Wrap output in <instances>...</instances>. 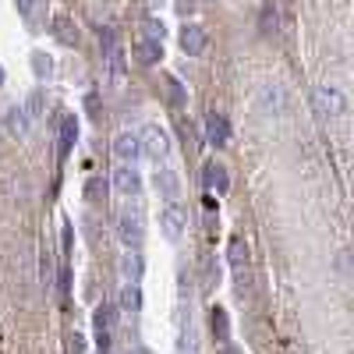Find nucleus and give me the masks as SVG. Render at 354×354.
<instances>
[{
  "label": "nucleus",
  "mask_w": 354,
  "mask_h": 354,
  "mask_svg": "<svg viewBox=\"0 0 354 354\" xmlns=\"http://www.w3.org/2000/svg\"><path fill=\"white\" fill-rule=\"evenodd\" d=\"M227 262L234 266V270H245V266H248V241H245V238H230V245H227Z\"/></svg>",
  "instance_id": "nucleus-21"
},
{
  "label": "nucleus",
  "mask_w": 354,
  "mask_h": 354,
  "mask_svg": "<svg viewBox=\"0 0 354 354\" xmlns=\"http://www.w3.org/2000/svg\"><path fill=\"white\" fill-rule=\"evenodd\" d=\"M113 192L121 195V198H138L142 192V177L135 170V163H121L113 170Z\"/></svg>",
  "instance_id": "nucleus-6"
},
{
  "label": "nucleus",
  "mask_w": 354,
  "mask_h": 354,
  "mask_svg": "<svg viewBox=\"0 0 354 354\" xmlns=\"http://www.w3.org/2000/svg\"><path fill=\"white\" fill-rule=\"evenodd\" d=\"M181 354H185V351H181Z\"/></svg>",
  "instance_id": "nucleus-39"
},
{
  "label": "nucleus",
  "mask_w": 354,
  "mask_h": 354,
  "mask_svg": "<svg viewBox=\"0 0 354 354\" xmlns=\"http://www.w3.org/2000/svg\"><path fill=\"white\" fill-rule=\"evenodd\" d=\"M153 188H156L160 198H167V202H177V195H181V181H177L174 170H156V174H153Z\"/></svg>",
  "instance_id": "nucleus-14"
},
{
  "label": "nucleus",
  "mask_w": 354,
  "mask_h": 354,
  "mask_svg": "<svg viewBox=\"0 0 354 354\" xmlns=\"http://www.w3.org/2000/svg\"><path fill=\"white\" fill-rule=\"evenodd\" d=\"M167 100H170V106H177V110H181V106L188 103V93H185V85L177 82L174 75H167Z\"/></svg>",
  "instance_id": "nucleus-25"
},
{
  "label": "nucleus",
  "mask_w": 354,
  "mask_h": 354,
  "mask_svg": "<svg viewBox=\"0 0 354 354\" xmlns=\"http://www.w3.org/2000/svg\"><path fill=\"white\" fill-rule=\"evenodd\" d=\"M4 128H8V135L11 138H25L28 135V128H32V117L25 113V106H8V113H4Z\"/></svg>",
  "instance_id": "nucleus-13"
},
{
  "label": "nucleus",
  "mask_w": 354,
  "mask_h": 354,
  "mask_svg": "<svg viewBox=\"0 0 354 354\" xmlns=\"http://www.w3.org/2000/svg\"><path fill=\"white\" fill-rule=\"evenodd\" d=\"M205 46H209V36H205V28L195 25V21H188V25L181 28V50H185L188 57H202Z\"/></svg>",
  "instance_id": "nucleus-10"
},
{
  "label": "nucleus",
  "mask_w": 354,
  "mask_h": 354,
  "mask_svg": "<svg viewBox=\"0 0 354 354\" xmlns=\"http://www.w3.org/2000/svg\"><path fill=\"white\" fill-rule=\"evenodd\" d=\"M117 319H121L117 305L103 298V301H100V308H96V315H93V326H96V333H113V330H117Z\"/></svg>",
  "instance_id": "nucleus-15"
},
{
  "label": "nucleus",
  "mask_w": 354,
  "mask_h": 354,
  "mask_svg": "<svg viewBox=\"0 0 354 354\" xmlns=\"http://www.w3.org/2000/svg\"><path fill=\"white\" fill-rule=\"evenodd\" d=\"M100 354H110V351H100Z\"/></svg>",
  "instance_id": "nucleus-38"
},
{
  "label": "nucleus",
  "mask_w": 354,
  "mask_h": 354,
  "mask_svg": "<svg viewBox=\"0 0 354 354\" xmlns=\"http://www.w3.org/2000/svg\"><path fill=\"white\" fill-rule=\"evenodd\" d=\"M128 354H149V347H142V344H131V347H128Z\"/></svg>",
  "instance_id": "nucleus-35"
},
{
  "label": "nucleus",
  "mask_w": 354,
  "mask_h": 354,
  "mask_svg": "<svg viewBox=\"0 0 354 354\" xmlns=\"http://www.w3.org/2000/svg\"><path fill=\"white\" fill-rule=\"evenodd\" d=\"M113 156L121 163H138L142 156V142H138V131H121L113 138Z\"/></svg>",
  "instance_id": "nucleus-9"
},
{
  "label": "nucleus",
  "mask_w": 354,
  "mask_h": 354,
  "mask_svg": "<svg viewBox=\"0 0 354 354\" xmlns=\"http://www.w3.org/2000/svg\"><path fill=\"white\" fill-rule=\"evenodd\" d=\"M78 142V117L75 113H64L61 117V128H57V163H64L68 153L75 149Z\"/></svg>",
  "instance_id": "nucleus-7"
},
{
  "label": "nucleus",
  "mask_w": 354,
  "mask_h": 354,
  "mask_svg": "<svg viewBox=\"0 0 354 354\" xmlns=\"http://www.w3.org/2000/svg\"><path fill=\"white\" fill-rule=\"evenodd\" d=\"M202 185L216 192V195H227L230 192V177H227V167L216 163V160H205L202 163Z\"/></svg>",
  "instance_id": "nucleus-8"
},
{
  "label": "nucleus",
  "mask_w": 354,
  "mask_h": 354,
  "mask_svg": "<svg viewBox=\"0 0 354 354\" xmlns=\"http://www.w3.org/2000/svg\"><path fill=\"white\" fill-rule=\"evenodd\" d=\"M0 88H4V68H0Z\"/></svg>",
  "instance_id": "nucleus-36"
},
{
  "label": "nucleus",
  "mask_w": 354,
  "mask_h": 354,
  "mask_svg": "<svg viewBox=\"0 0 354 354\" xmlns=\"http://www.w3.org/2000/svg\"><path fill=\"white\" fill-rule=\"evenodd\" d=\"M163 36H167V25H163L160 18H145V21H142V39L163 43Z\"/></svg>",
  "instance_id": "nucleus-26"
},
{
  "label": "nucleus",
  "mask_w": 354,
  "mask_h": 354,
  "mask_svg": "<svg viewBox=\"0 0 354 354\" xmlns=\"http://www.w3.org/2000/svg\"><path fill=\"white\" fill-rule=\"evenodd\" d=\"M117 312H121V315H138L142 312V290H138V283H124Z\"/></svg>",
  "instance_id": "nucleus-18"
},
{
  "label": "nucleus",
  "mask_w": 354,
  "mask_h": 354,
  "mask_svg": "<svg viewBox=\"0 0 354 354\" xmlns=\"http://www.w3.org/2000/svg\"><path fill=\"white\" fill-rule=\"evenodd\" d=\"M106 71H110V82H113V85H121V82H124L128 61H124V50L117 46V43L106 46Z\"/></svg>",
  "instance_id": "nucleus-16"
},
{
  "label": "nucleus",
  "mask_w": 354,
  "mask_h": 354,
  "mask_svg": "<svg viewBox=\"0 0 354 354\" xmlns=\"http://www.w3.org/2000/svg\"><path fill=\"white\" fill-rule=\"evenodd\" d=\"M177 131H181V138H185V149H195V131L188 128V121H177Z\"/></svg>",
  "instance_id": "nucleus-32"
},
{
  "label": "nucleus",
  "mask_w": 354,
  "mask_h": 354,
  "mask_svg": "<svg viewBox=\"0 0 354 354\" xmlns=\"http://www.w3.org/2000/svg\"><path fill=\"white\" fill-rule=\"evenodd\" d=\"M39 280H43V287L53 283V255H50L46 248L39 252Z\"/></svg>",
  "instance_id": "nucleus-28"
},
{
  "label": "nucleus",
  "mask_w": 354,
  "mask_h": 354,
  "mask_svg": "<svg viewBox=\"0 0 354 354\" xmlns=\"http://www.w3.org/2000/svg\"><path fill=\"white\" fill-rule=\"evenodd\" d=\"M32 75H36L39 82H46V78L53 75V57H50V53H43V50L32 53Z\"/></svg>",
  "instance_id": "nucleus-24"
},
{
  "label": "nucleus",
  "mask_w": 354,
  "mask_h": 354,
  "mask_svg": "<svg viewBox=\"0 0 354 354\" xmlns=\"http://www.w3.org/2000/svg\"><path fill=\"white\" fill-rule=\"evenodd\" d=\"M82 195H85L88 205H100V202L106 198V181H103V177H88L85 188H82Z\"/></svg>",
  "instance_id": "nucleus-23"
},
{
  "label": "nucleus",
  "mask_w": 354,
  "mask_h": 354,
  "mask_svg": "<svg viewBox=\"0 0 354 354\" xmlns=\"http://www.w3.org/2000/svg\"><path fill=\"white\" fill-rule=\"evenodd\" d=\"M138 142H142V156H149L153 163H163L170 156V131L160 124H145L138 131Z\"/></svg>",
  "instance_id": "nucleus-2"
},
{
  "label": "nucleus",
  "mask_w": 354,
  "mask_h": 354,
  "mask_svg": "<svg viewBox=\"0 0 354 354\" xmlns=\"http://www.w3.org/2000/svg\"><path fill=\"white\" fill-rule=\"evenodd\" d=\"M117 238H121L124 248H138L142 238H145V220L138 209H124L121 216H117Z\"/></svg>",
  "instance_id": "nucleus-5"
},
{
  "label": "nucleus",
  "mask_w": 354,
  "mask_h": 354,
  "mask_svg": "<svg viewBox=\"0 0 354 354\" xmlns=\"http://www.w3.org/2000/svg\"><path fill=\"white\" fill-rule=\"evenodd\" d=\"M227 354H241V351H234V347H227Z\"/></svg>",
  "instance_id": "nucleus-37"
},
{
  "label": "nucleus",
  "mask_w": 354,
  "mask_h": 354,
  "mask_svg": "<svg viewBox=\"0 0 354 354\" xmlns=\"http://www.w3.org/2000/svg\"><path fill=\"white\" fill-rule=\"evenodd\" d=\"M160 227H163V238L167 241H181L185 230H188V209L181 202H167L160 209Z\"/></svg>",
  "instance_id": "nucleus-4"
},
{
  "label": "nucleus",
  "mask_w": 354,
  "mask_h": 354,
  "mask_svg": "<svg viewBox=\"0 0 354 354\" xmlns=\"http://www.w3.org/2000/svg\"><path fill=\"white\" fill-rule=\"evenodd\" d=\"M312 106H315L319 117L337 121V117L347 113V96L340 93L337 85H315V88H312Z\"/></svg>",
  "instance_id": "nucleus-1"
},
{
  "label": "nucleus",
  "mask_w": 354,
  "mask_h": 354,
  "mask_svg": "<svg viewBox=\"0 0 354 354\" xmlns=\"http://www.w3.org/2000/svg\"><path fill=\"white\" fill-rule=\"evenodd\" d=\"M216 283H220V262L209 259V262H205V270H202V287H205V290H213Z\"/></svg>",
  "instance_id": "nucleus-27"
},
{
  "label": "nucleus",
  "mask_w": 354,
  "mask_h": 354,
  "mask_svg": "<svg viewBox=\"0 0 354 354\" xmlns=\"http://www.w3.org/2000/svg\"><path fill=\"white\" fill-rule=\"evenodd\" d=\"M135 57L142 64H156L160 57H163V43H153V39H138L135 43Z\"/></svg>",
  "instance_id": "nucleus-22"
},
{
  "label": "nucleus",
  "mask_w": 354,
  "mask_h": 354,
  "mask_svg": "<svg viewBox=\"0 0 354 354\" xmlns=\"http://www.w3.org/2000/svg\"><path fill=\"white\" fill-rule=\"evenodd\" d=\"M68 290H71V270L61 266V294H68Z\"/></svg>",
  "instance_id": "nucleus-34"
},
{
  "label": "nucleus",
  "mask_w": 354,
  "mask_h": 354,
  "mask_svg": "<svg viewBox=\"0 0 354 354\" xmlns=\"http://www.w3.org/2000/svg\"><path fill=\"white\" fill-rule=\"evenodd\" d=\"M117 270H121L124 283H142V273H145V259H142V252H138V248H128V252L121 255V262H117Z\"/></svg>",
  "instance_id": "nucleus-11"
},
{
  "label": "nucleus",
  "mask_w": 354,
  "mask_h": 354,
  "mask_svg": "<svg viewBox=\"0 0 354 354\" xmlns=\"http://www.w3.org/2000/svg\"><path fill=\"white\" fill-rule=\"evenodd\" d=\"M68 354H85V337L82 333H71L68 337Z\"/></svg>",
  "instance_id": "nucleus-33"
},
{
  "label": "nucleus",
  "mask_w": 354,
  "mask_h": 354,
  "mask_svg": "<svg viewBox=\"0 0 354 354\" xmlns=\"http://www.w3.org/2000/svg\"><path fill=\"white\" fill-rule=\"evenodd\" d=\"M255 106H259V113H266V117H283V113H287V88L277 85V82L259 85Z\"/></svg>",
  "instance_id": "nucleus-3"
},
{
  "label": "nucleus",
  "mask_w": 354,
  "mask_h": 354,
  "mask_svg": "<svg viewBox=\"0 0 354 354\" xmlns=\"http://www.w3.org/2000/svg\"><path fill=\"white\" fill-rule=\"evenodd\" d=\"M53 36L61 39L64 46H75V43H78V25H75L68 15H57V18H53Z\"/></svg>",
  "instance_id": "nucleus-19"
},
{
  "label": "nucleus",
  "mask_w": 354,
  "mask_h": 354,
  "mask_svg": "<svg viewBox=\"0 0 354 354\" xmlns=\"http://www.w3.org/2000/svg\"><path fill=\"white\" fill-rule=\"evenodd\" d=\"M205 138H209L213 145H227L230 142V124H227V117L220 110L205 113Z\"/></svg>",
  "instance_id": "nucleus-12"
},
{
  "label": "nucleus",
  "mask_w": 354,
  "mask_h": 354,
  "mask_svg": "<svg viewBox=\"0 0 354 354\" xmlns=\"http://www.w3.org/2000/svg\"><path fill=\"white\" fill-rule=\"evenodd\" d=\"M21 106H25V113H28V117H32V121H36V117L43 113V106H46V100H43V93H32V96H28V100H25Z\"/></svg>",
  "instance_id": "nucleus-29"
},
{
  "label": "nucleus",
  "mask_w": 354,
  "mask_h": 354,
  "mask_svg": "<svg viewBox=\"0 0 354 354\" xmlns=\"http://www.w3.org/2000/svg\"><path fill=\"white\" fill-rule=\"evenodd\" d=\"M15 4H18V15L21 18H32L36 8H39V0H15Z\"/></svg>",
  "instance_id": "nucleus-31"
},
{
  "label": "nucleus",
  "mask_w": 354,
  "mask_h": 354,
  "mask_svg": "<svg viewBox=\"0 0 354 354\" xmlns=\"http://www.w3.org/2000/svg\"><path fill=\"white\" fill-rule=\"evenodd\" d=\"M71 241H75V227H71V220H64L61 223V248H64V255L71 252Z\"/></svg>",
  "instance_id": "nucleus-30"
},
{
  "label": "nucleus",
  "mask_w": 354,
  "mask_h": 354,
  "mask_svg": "<svg viewBox=\"0 0 354 354\" xmlns=\"http://www.w3.org/2000/svg\"><path fill=\"white\" fill-rule=\"evenodd\" d=\"M280 28V0H262V11H259V32L270 36Z\"/></svg>",
  "instance_id": "nucleus-17"
},
{
  "label": "nucleus",
  "mask_w": 354,
  "mask_h": 354,
  "mask_svg": "<svg viewBox=\"0 0 354 354\" xmlns=\"http://www.w3.org/2000/svg\"><path fill=\"white\" fill-rule=\"evenodd\" d=\"M209 330H213V337H216L220 344L230 340V319H227V312H223L220 305L209 308Z\"/></svg>",
  "instance_id": "nucleus-20"
}]
</instances>
